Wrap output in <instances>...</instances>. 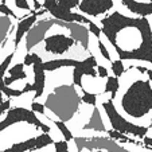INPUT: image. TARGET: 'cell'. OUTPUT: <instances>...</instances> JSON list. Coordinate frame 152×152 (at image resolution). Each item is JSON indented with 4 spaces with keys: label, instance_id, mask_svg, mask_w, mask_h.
Returning a JSON list of instances; mask_svg holds the SVG:
<instances>
[{
    "label": "cell",
    "instance_id": "obj_17",
    "mask_svg": "<svg viewBox=\"0 0 152 152\" xmlns=\"http://www.w3.org/2000/svg\"><path fill=\"white\" fill-rule=\"evenodd\" d=\"M83 131H96V132H106V128H105V124L102 121V117H101V113H100V109L97 106L93 108V112H92V116H90L89 121L82 126Z\"/></svg>",
    "mask_w": 152,
    "mask_h": 152
},
{
    "label": "cell",
    "instance_id": "obj_19",
    "mask_svg": "<svg viewBox=\"0 0 152 152\" xmlns=\"http://www.w3.org/2000/svg\"><path fill=\"white\" fill-rule=\"evenodd\" d=\"M14 31V23L10 16H0V50L4 47L8 35Z\"/></svg>",
    "mask_w": 152,
    "mask_h": 152
},
{
    "label": "cell",
    "instance_id": "obj_36",
    "mask_svg": "<svg viewBox=\"0 0 152 152\" xmlns=\"http://www.w3.org/2000/svg\"><path fill=\"white\" fill-rule=\"evenodd\" d=\"M143 144L147 147H152V137H148V136H144L143 137Z\"/></svg>",
    "mask_w": 152,
    "mask_h": 152
},
{
    "label": "cell",
    "instance_id": "obj_40",
    "mask_svg": "<svg viewBox=\"0 0 152 152\" xmlns=\"http://www.w3.org/2000/svg\"><path fill=\"white\" fill-rule=\"evenodd\" d=\"M152 126V117H151V124H149V128H151Z\"/></svg>",
    "mask_w": 152,
    "mask_h": 152
},
{
    "label": "cell",
    "instance_id": "obj_23",
    "mask_svg": "<svg viewBox=\"0 0 152 152\" xmlns=\"http://www.w3.org/2000/svg\"><path fill=\"white\" fill-rule=\"evenodd\" d=\"M110 66H112V72L115 73V77L120 78L121 75L125 73V67H124V62L121 59H116V61H112L110 63Z\"/></svg>",
    "mask_w": 152,
    "mask_h": 152
},
{
    "label": "cell",
    "instance_id": "obj_32",
    "mask_svg": "<svg viewBox=\"0 0 152 152\" xmlns=\"http://www.w3.org/2000/svg\"><path fill=\"white\" fill-rule=\"evenodd\" d=\"M10 108H11V100H10V98L4 100L3 102H0V116L3 115V113H6Z\"/></svg>",
    "mask_w": 152,
    "mask_h": 152
},
{
    "label": "cell",
    "instance_id": "obj_13",
    "mask_svg": "<svg viewBox=\"0 0 152 152\" xmlns=\"http://www.w3.org/2000/svg\"><path fill=\"white\" fill-rule=\"evenodd\" d=\"M32 57V69H34V101L39 98L45 92V85H46V73L43 69V61L37 53H31Z\"/></svg>",
    "mask_w": 152,
    "mask_h": 152
},
{
    "label": "cell",
    "instance_id": "obj_38",
    "mask_svg": "<svg viewBox=\"0 0 152 152\" xmlns=\"http://www.w3.org/2000/svg\"><path fill=\"white\" fill-rule=\"evenodd\" d=\"M144 148H145V149H149V151H152V147H147V145H144Z\"/></svg>",
    "mask_w": 152,
    "mask_h": 152
},
{
    "label": "cell",
    "instance_id": "obj_39",
    "mask_svg": "<svg viewBox=\"0 0 152 152\" xmlns=\"http://www.w3.org/2000/svg\"><path fill=\"white\" fill-rule=\"evenodd\" d=\"M89 152H104V151H89Z\"/></svg>",
    "mask_w": 152,
    "mask_h": 152
},
{
    "label": "cell",
    "instance_id": "obj_31",
    "mask_svg": "<svg viewBox=\"0 0 152 152\" xmlns=\"http://www.w3.org/2000/svg\"><path fill=\"white\" fill-rule=\"evenodd\" d=\"M14 3L19 10H23V11H30V10H31L27 0H15Z\"/></svg>",
    "mask_w": 152,
    "mask_h": 152
},
{
    "label": "cell",
    "instance_id": "obj_1",
    "mask_svg": "<svg viewBox=\"0 0 152 152\" xmlns=\"http://www.w3.org/2000/svg\"><path fill=\"white\" fill-rule=\"evenodd\" d=\"M101 34L121 61L152 63V27L147 18H132L115 11L101 19Z\"/></svg>",
    "mask_w": 152,
    "mask_h": 152
},
{
    "label": "cell",
    "instance_id": "obj_26",
    "mask_svg": "<svg viewBox=\"0 0 152 152\" xmlns=\"http://www.w3.org/2000/svg\"><path fill=\"white\" fill-rule=\"evenodd\" d=\"M54 149H55V152H70L66 140L54 141Z\"/></svg>",
    "mask_w": 152,
    "mask_h": 152
},
{
    "label": "cell",
    "instance_id": "obj_8",
    "mask_svg": "<svg viewBox=\"0 0 152 152\" xmlns=\"http://www.w3.org/2000/svg\"><path fill=\"white\" fill-rule=\"evenodd\" d=\"M42 6L53 18H55L58 20H62V22H66V23L89 24L92 22L90 19H88L86 16L78 14V12H73L70 10H65L62 7H59L57 0H45Z\"/></svg>",
    "mask_w": 152,
    "mask_h": 152
},
{
    "label": "cell",
    "instance_id": "obj_10",
    "mask_svg": "<svg viewBox=\"0 0 152 152\" xmlns=\"http://www.w3.org/2000/svg\"><path fill=\"white\" fill-rule=\"evenodd\" d=\"M43 42H45V50L54 55L65 54L69 49L77 45V42L72 37H67L65 34H53L45 38Z\"/></svg>",
    "mask_w": 152,
    "mask_h": 152
},
{
    "label": "cell",
    "instance_id": "obj_35",
    "mask_svg": "<svg viewBox=\"0 0 152 152\" xmlns=\"http://www.w3.org/2000/svg\"><path fill=\"white\" fill-rule=\"evenodd\" d=\"M22 92L26 94V93H28V92H34V89H32V83H26L24 85V88L22 89Z\"/></svg>",
    "mask_w": 152,
    "mask_h": 152
},
{
    "label": "cell",
    "instance_id": "obj_15",
    "mask_svg": "<svg viewBox=\"0 0 152 152\" xmlns=\"http://www.w3.org/2000/svg\"><path fill=\"white\" fill-rule=\"evenodd\" d=\"M65 28L70 31V37L80 43L83 50H89V28L81 23H66Z\"/></svg>",
    "mask_w": 152,
    "mask_h": 152
},
{
    "label": "cell",
    "instance_id": "obj_34",
    "mask_svg": "<svg viewBox=\"0 0 152 152\" xmlns=\"http://www.w3.org/2000/svg\"><path fill=\"white\" fill-rule=\"evenodd\" d=\"M24 66H32V57H31V53H27L26 55H24Z\"/></svg>",
    "mask_w": 152,
    "mask_h": 152
},
{
    "label": "cell",
    "instance_id": "obj_41",
    "mask_svg": "<svg viewBox=\"0 0 152 152\" xmlns=\"http://www.w3.org/2000/svg\"><path fill=\"white\" fill-rule=\"evenodd\" d=\"M149 3H152V0H149Z\"/></svg>",
    "mask_w": 152,
    "mask_h": 152
},
{
    "label": "cell",
    "instance_id": "obj_20",
    "mask_svg": "<svg viewBox=\"0 0 152 152\" xmlns=\"http://www.w3.org/2000/svg\"><path fill=\"white\" fill-rule=\"evenodd\" d=\"M118 89H120V81H118V78L117 77H109V75H108L104 93H110V100H115L116 96H117Z\"/></svg>",
    "mask_w": 152,
    "mask_h": 152
},
{
    "label": "cell",
    "instance_id": "obj_3",
    "mask_svg": "<svg viewBox=\"0 0 152 152\" xmlns=\"http://www.w3.org/2000/svg\"><path fill=\"white\" fill-rule=\"evenodd\" d=\"M121 108L132 118H141L152 112V86L149 80H137L121 97Z\"/></svg>",
    "mask_w": 152,
    "mask_h": 152
},
{
    "label": "cell",
    "instance_id": "obj_9",
    "mask_svg": "<svg viewBox=\"0 0 152 152\" xmlns=\"http://www.w3.org/2000/svg\"><path fill=\"white\" fill-rule=\"evenodd\" d=\"M50 144H54L53 137L49 133H42V135L37 136V137H31L24 141H20V143L12 144L10 148L3 149L0 152H32L45 148V147L50 145Z\"/></svg>",
    "mask_w": 152,
    "mask_h": 152
},
{
    "label": "cell",
    "instance_id": "obj_18",
    "mask_svg": "<svg viewBox=\"0 0 152 152\" xmlns=\"http://www.w3.org/2000/svg\"><path fill=\"white\" fill-rule=\"evenodd\" d=\"M7 72H8L10 75L8 77H4V85L6 86L12 85V82H15V81L26 80L27 78V73L24 72V63L23 62L14 65V66L10 67Z\"/></svg>",
    "mask_w": 152,
    "mask_h": 152
},
{
    "label": "cell",
    "instance_id": "obj_25",
    "mask_svg": "<svg viewBox=\"0 0 152 152\" xmlns=\"http://www.w3.org/2000/svg\"><path fill=\"white\" fill-rule=\"evenodd\" d=\"M80 1L81 0H57V3L59 4V7H62L65 10H70V11H72V8L78 7Z\"/></svg>",
    "mask_w": 152,
    "mask_h": 152
},
{
    "label": "cell",
    "instance_id": "obj_6",
    "mask_svg": "<svg viewBox=\"0 0 152 152\" xmlns=\"http://www.w3.org/2000/svg\"><path fill=\"white\" fill-rule=\"evenodd\" d=\"M77 147V152H81L82 149H89V151H106V152H131L117 144L110 137H100V136H93V137H74L73 139Z\"/></svg>",
    "mask_w": 152,
    "mask_h": 152
},
{
    "label": "cell",
    "instance_id": "obj_2",
    "mask_svg": "<svg viewBox=\"0 0 152 152\" xmlns=\"http://www.w3.org/2000/svg\"><path fill=\"white\" fill-rule=\"evenodd\" d=\"M81 97L78 96V92L75 86L63 83L57 88H54L51 93L46 97L45 108L49 109L59 121H70L78 112L81 105Z\"/></svg>",
    "mask_w": 152,
    "mask_h": 152
},
{
    "label": "cell",
    "instance_id": "obj_28",
    "mask_svg": "<svg viewBox=\"0 0 152 152\" xmlns=\"http://www.w3.org/2000/svg\"><path fill=\"white\" fill-rule=\"evenodd\" d=\"M98 40V49H100V53H101V55H102L104 58H105L106 61H112V58H110V54H109V51H108V49H106V46L102 43V40L101 39H97Z\"/></svg>",
    "mask_w": 152,
    "mask_h": 152
},
{
    "label": "cell",
    "instance_id": "obj_30",
    "mask_svg": "<svg viewBox=\"0 0 152 152\" xmlns=\"http://www.w3.org/2000/svg\"><path fill=\"white\" fill-rule=\"evenodd\" d=\"M88 28H89V32H92V34L94 35L97 39H100V37H101V28L97 26V24H94L93 22H90V23L88 24Z\"/></svg>",
    "mask_w": 152,
    "mask_h": 152
},
{
    "label": "cell",
    "instance_id": "obj_37",
    "mask_svg": "<svg viewBox=\"0 0 152 152\" xmlns=\"http://www.w3.org/2000/svg\"><path fill=\"white\" fill-rule=\"evenodd\" d=\"M147 74H148L149 81H151V82H152V70H151V69H148V70H147Z\"/></svg>",
    "mask_w": 152,
    "mask_h": 152
},
{
    "label": "cell",
    "instance_id": "obj_16",
    "mask_svg": "<svg viewBox=\"0 0 152 152\" xmlns=\"http://www.w3.org/2000/svg\"><path fill=\"white\" fill-rule=\"evenodd\" d=\"M121 3L128 11L140 18L152 16V3L149 0H121Z\"/></svg>",
    "mask_w": 152,
    "mask_h": 152
},
{
    "label": "cell",
    "instance_id": "obj_22",
    "mask_svg": "<svg viewBox=\"0 0 152 152\" xmlns=\"http://www.w3.org/2000/svg\"><path fill=\"white\" fill-rule=\"evenodd\" d=\"M51 121L54 123V125L61 131V133H62L63 139H65L66 141H72L73 139H74V136H73L72 131H70V129L67 128L66 124L63 123V121H59V120H51Z\"/></svg>",
    "mask_w": 152,
    "mask_h": 152
},
{
    "label": "cell",
    "instance_id": "obj_29",
    "mask_svg": "<svg viewBox=\"0 0 152 152\" xmlns=\"http://www.w3.org/2000/svg\"><path fill=\"white\" fill-rule=\"evenodd\" d=\"M0 12H1V14L3 15H6V16H10V18H18L16 16V14H15L14 11H12L11 8H10L8 6H7V4H1L0 3Z\"/></svg>",
    "mask_w": 152,
    "mask_h": 152
},
{
    "label": "cell",
    "instance_id": "obj_21",
    "mask_svg": "<svg viewBox=\"0 0 152 152\" xmlns=\"http://www.w3.org/2000/svg\"><path fill=\"white\" fill-rule=\"evenodd\" d=\"M14 55H15V51H12L11 54H8L6 58H4V61L1 63H0V89L3 88L4 85V75H6L7 70H8L10 65H11L12 59H14Z\"/></svg>",
    "mask_w": 152,
    "mask_h": 152
},
{
    "label": "cell",
    "instance_id": "obj_12",
    "mask_svg": "<svg viewBox=\"0 0 152 152\" xmlns=\"http://www.w3.org/2000/svg\"><path fill=\"white\" fill-rule=\"evenodd\" d=\"M113 0H81L78 10L92 18H98L113 8Z\"/></svg>",
    "mask_w": 152,
    "mask_h": 152
},
{
    "label": "cell",
    "instance_id": "obj_24",
    "mask_svg": "<svg viewBox=\"0 0 152 152\" xmlns=\"http://www.w3.org/2000/svg\"><path fill=\"white\" fill-rule=\"evenodd\" d=\"M82 97H81V101L83 104H88V105H92V106H96V102H97V94L94 93H89L86 92L85 89H82Z\"/></svg>",
    "mask_w": 152,
    "mask_h": 152
},
{
    "label": "cell",
    "instance_id": "obj_11",
    "mask_svg": "<svg viewBox=\"0 0 152 152\" xmlns=\"http://www.w3.org/2000/svg\"><path fill=\"white\" fill-rule=\"evenodd\" d=\"M97 59H96L94 55H89L83 61H77V65L74 66V70H73V85L78 86L81 89L82 88V77L83 75H89V77L97 78Z\"/></svg>",
    "mask_w": 152,
    "mask_h": 152
},
{
    "label": "cell",
    "instance_id": "obj_33",
    "mask_svg": "<svg viewBox=\"0 0 152 152\" xmlns=\"http://www.w3.org/2000/svg\"><path fill=\"white\" fill-rule=\"evenodd\" d=\"M96 69H97V75H98L100 78H108V70H106L104 66L98 65Z\"/></svg>",
    "mask_w": 152,
    "mask_h": 152
},
{
    "label": "cell",
    "instance_id": "obj_14",
    "mask_svg": "<svg viewBox=\"0 0 152 152\" xmlns=\"http://www.w3.org/2000/svg\"><path fill=\"white\" fill-rule=\"evenodd\" d=\"M46 10H39V11H35L34 14L28 15V16H24L22 18V19L19 20V23H18L16 26V30H15V39H14V51L18 49V46H19V43L22 42V39H23L24 37H26V34L28 32V30L31 28L32 26H34L35 23L38 22V18L42 16L43 14H46Z\"/></svg>",
    "mask_w": 152,
    "mask_h": 152
},
{
    "label": "cell",
    "instance_id": "obj_4",
    "mask_svg": "<svg viewBox=\"0 0 152 152\" xmlns=\"http://www.w3.org/2000/svg\"><path fill=\"white\" fill-rule=\"evenodd\" d=\"M102 108L105 110L108 118H109L110 125H112V128L115 131L123 133V135H132L139 139H143L144 136H147V133L149 131V126H141V125H136L133 123H129L126 118H124L117 112L115 104H113V100L105 101L102 104Z\"/></svg>",
    "mask_w": 152,
    "mask_h": 152
},
{
    "label": "cell",
    "instance_id": "obj_5",
    "mask_svg": "<svg viewBox=\"0 0 152 152\" xmlns=\"http://www.w3.org/2000/svg\"><path fill=\"white\" fill-rule=\"evenodd\" d=\"M18 123H27L31 124V125H35L37 128L42 129L43 133L50 132V126L46 125L45 123H42L31 109H26V108H22V106H14V108H10L7 110L4 120L0 121V133L8 126L15 125Z\"/></svg>",
    "mask_w": 152,
    "mask_h": 152
},
{
    "label": "cell",
    "instance_id": "obj_7",
    "mask_svg": "<svg viewBox=\"0 0 152 152\" xmlns=\"http://www.w3.org/2000/svg\"><path fill=\"white\" fill-rule=\"evenodd\" d=\"M59 20L55 18H50V19H42L38 20L37 23L28 30L26 34V50L31 51L35 46H38L42 40H45L46 34L51 30L53 26H58Z\"/></svg>",
    "mask_w": 152,
    "mask_h": 152
},
{
    "label": "cell",
    "instance_id": "obj_27",
    "mask_svg": "<svg viewBox=\"0 0 152 152\" xmlns=\"http://www.w3.org/2000/svg\"><path fill=\"white\" fill-rule=\"evenodd\" d=\"M45 105L40 102H38V101H32L31 102V110L34 113H39V115H45Z\"/></svg>",
    "mask_w": 152,
    "mask_h": 152
}]
</instances>
